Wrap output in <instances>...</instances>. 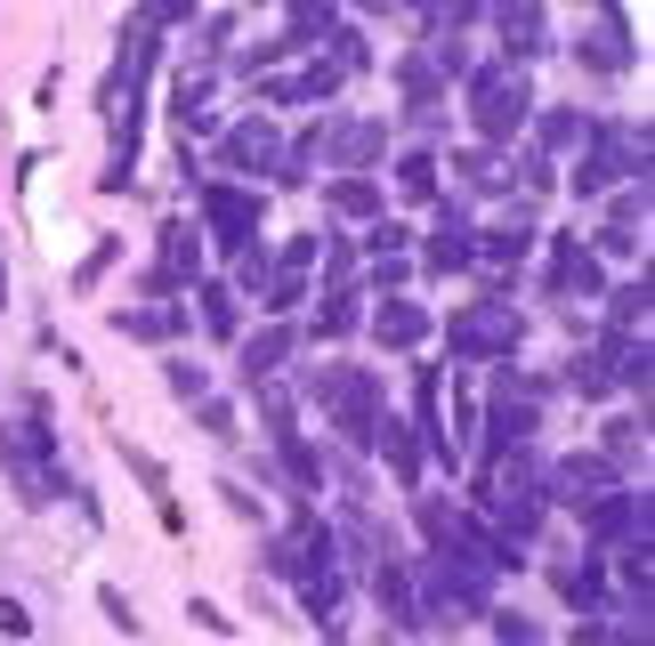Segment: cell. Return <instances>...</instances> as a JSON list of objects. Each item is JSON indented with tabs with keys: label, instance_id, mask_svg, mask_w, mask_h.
Listing matches in <instances>:
<instances>
[{
	"label": "cell",
	"instance_id": "1",
	"mask_svg": "<svg viewBox=\"0 0 655 646\" xmlns=\"http://www.w3.org/2000/svg\"><path fill=\"white\" fill-rule=\"evenodd\" d=\"M381 340H388V348H405V340H421V316H413V307H388V324H381Z\"/></svg>",
	"mask_w": 655,
	"mask_h": 646
}]
</instances>
